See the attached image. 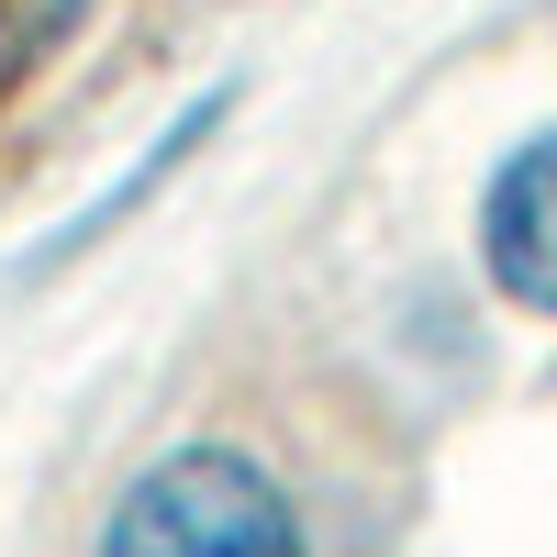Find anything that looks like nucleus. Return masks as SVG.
Segmentation results:
<instances>
[{
	"label": "nucleus",
	"mask_w": 557,
	"mask_h": 557,
	"mask_svg": "<svg viewBox=\"0 0 557 557\" xmlns=\"http://www.w3.org/2000/svg\"><path fill=\"white\" fill-rule=\"evenodd\" d=\"M89 557H312V524L246 435H168L112 480Z\"/></svg>",
	"instance_id": "f257e3e1"
},
{
	"label": "nucleus",
	"mask_w": 557,
	"mask_h": 557,
	"mask_svg": "<svg viewBox=\"0 0 557 557\" xmlns=\"http://www.w3.org/2000/svg\"><path fill=\"white\" fill-rule=\"evenodd\" d=\"M480 268H491V290L557 323V123H535L524 146H502V168L480 178Z\"/></svg>",
	"instance_id": "f03ea898"
},
{
	"label": "nucleus",
	"mask_w": 557,
	"mask_h": 557,
	"mask_svg": "<svg viewBox=\"0 0 557 557\" xmlns=\"http://www.w3.org/2000/svg\"><path fill=\"white\" fill-rule=\"evenodd\" d=\"M223 112H235V89H201V101L178 112V123L157 134V146H146V157H134V168L112 178V190H101V201H89V212H67L57 235H45V257H34V268H67V257H89V246H101V235H112L123 212H146V190H157V178H178V168L201 157V134H212Z\"/></svg>",
	"instance_id": "7ed1b4c3"
},
{
	"label": "nucleus",
	"mask_w": 557,
	"mask_h": 557,
	"mask_svg": "<svg viewBox=\"0 0 557 557\" xmlns=\"http://www.w3.org/2000/svg\"><path fill=\"white\" fill-rule=\"evenodd\" d=\"M89 12H101V0H0V101L57 67L67 45L89 34Z\"/></svg>",
	"instance_id": "20e7f679"
}]
</instances>
